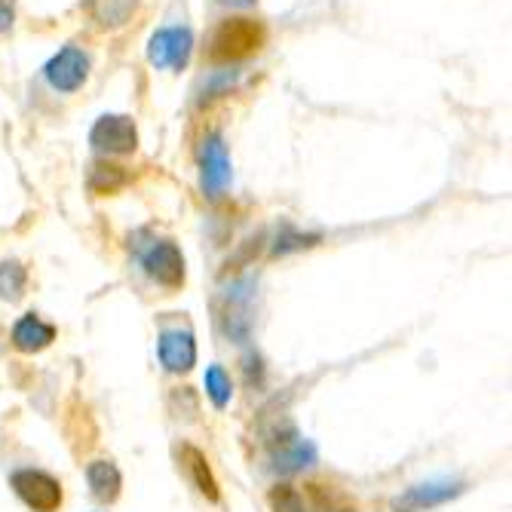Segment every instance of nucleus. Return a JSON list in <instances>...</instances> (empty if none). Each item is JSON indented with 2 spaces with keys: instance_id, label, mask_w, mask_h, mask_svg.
<instances>
[{
  "instance_id": "f257e3e1",
  "label": "nucleus",
  "mask_w": 512,
  "mask_h": 512,
  "mask_svg": "<svg viewBox=\"0 0 512 512\" xmlns=\"http://www.w3.org/2000/svg\"><path fill=\"white\" fill-rule=\"evenodd\" d=\"M267 40V31L255 19H227L215 28L209 56L215 62H243L255 56Z\"/></svg>"
},
{
  "instance_id": "f03ea898",
  "label": "nucleus",
  "mask_w": 512,
  "mask_h": 512,
  "mask_svg": "<svg viewBox=\"0 0 512 512\" xmlns=\"http://www.w3.org/2000/svg\"><path fill=\"white\" fill-rule=\"evenodd\" d=\"M194 53L191 28H160L148 40V62L160 71H181L188 68Z\"/></svg>"
},
{
  "instance_id": "7ed1b4c3",
  "label": "nucleus",
  "mask_w": 512,
  "mask_h": 512,
  "mask_svg": "<svg viewBox=\"0 0 512 512\" xmlns=\"http://www.w3.org/2000/svg\"><path fill=\"white\" fill-rule=\"evenodd\" d=\"M142 267L163 289H178L184 283V255L172 240H151L142 252Z\"/></svg>"
},
{
  "instance_id": "20e7f679",
  "label": "nucleus",
  "mask_w": 512,
  "mask_h": 512,
  "mask_svg": "<svg viewBox=\"0 0 512 512\" xmlns=\"http://www.w3.org/2000/svg\"><path fill=\"white\" fill-rule=\"evenodd\" d=\"M13 488H16L19 500L34 512H56L62 506V485L43 470L13 473Z\"/></svg>"
},
{
  "instance_id": "39448f33",
  "label": "nucleus",
  "mask_w": 512,
  "mask_h": 512,
  "mask_svg": "<svg viewBox=\"0 0 512 512\" xmlns=\"http://www.w3.org/2000/svg\"><path fill=\"white\" fill-rule=\"evenodd\" d=\"M89 77V59L80 46H62V50L43 65V80L56 92H77Z\"/></svg>"
},
{
  "instance_id": "423d86ee",
  "label": "nucleus",
  "mask_w": 512,
  "mask_h": 512,
  "mask_svg": "<svg viewBox=\"0 0 512 512\" xmlns=\"http://www.w3.org/2000/svg\"><path fill=\"white\" fill-rule=\"evenodd\" d=\"M89 145L102 154H132L138 148L135 123L123 114H105L89 132Z\"/></svg>"
},
{
  "instance_id": "0eeeda50",
  "label": "nucleus",
  "mask_w": 512,
  "mask_h": 512,
  "mask_svg": "<svg viewBox=\"0 0 512 512\" xmlns=\"http://www.w3.org/2000/svg\"><path fill=\"white\" fill-rule=\"evenodd\" d=\"M200 184L206 197H221L230 184V157L221 135H209L200 151Z\"/></svg>"
},
{
  "instance_id": "6e6552de",
  "label": "nucleus",
  "mask_w": 512,
  "mask_h": 512,
  "mask_svg": "<svg viewBox=\"0 0 512 512\" xmlns=\"http://www.w3.org/2000/svg\"><path fill=\"white\" fill-rule=\"evenodd\" d=\"M160 362L175 371V375H184V371H191L194 362H197V341L191 332H181V329H169L160 335Z\"/></svg>"
},
{
  "instance_id": "1a4fd4ad",
  "label": "nucleus",
  "mask_w": 512,
  "mask_h": 512,
  "mask_svg": "<svg viewBox=\"0 0 512 512\" xmlns=\"http://www.w3.org/2000/svg\"><path fill=\"white\" fill-rule=\"evenodd\" d=\"M463 488L457 482H427V485H414L408 488L402 497L393 500V509L396 512H421V509H430V506H439L451 497H457Z\"/></svg>"
},
{
  "instance_id": "9d476101",
  "label": "nucleus",
  "mask_w": 512,
  "mask_h": 512,
  "mask_svg": "<svg viewBox=\"0 0 512 512\" xmlns=\"http://www.w3.org/2000/svg\"><path fill=\"white\" fill-rule=\"evenodd\" d=\"M316 457L313 445L307 439H301L292 427L286 433H276L273 436V463L279 470H301L310 467Z\"/></svg>"
},
{
  "instance_id": "9b49d317",
  "label": "nucleus",
  "mask_w": 512,
  "mask_h": 512,
  "mask_svg": "<svg viewBox=\"0 0 512 512\" xmlns=\"http://www.w3.org/2000/svg\"><path fill=\"white\" fill-rule=\"evenodd\" d=\"M56 341V325L43 322L37 313H25L13 325V347L22 353H37L43 347H50Z\"/></svg>"
},
{
  "instance_id": "f8f14e48",
  "label": "nucleus",
  "mask_w": 512,
  "mask_h": 512,
  "mask_svg": "<svg viewBox=\"0 0 512 512\" xmlns=\"http://www.w3.org/2000/svg\"><path fill=\"white\" fill-rule=\"evenodd\" d=\"M83 7L99 28H123L138 10V0H83Z\"/></svg>"
},
{
  "instance_id": "ddd939ff",
  "label": "nucleus",
  "mask_w": 512,
  "mask_h": 512,
  "mask_svg": "<svg viewBox=\"0 0 512 512\" xmlns=\"http://www.w3.org/2000/svg\"><path fill=\"white\" fill-rule=\"evenodd\" d=\"M86 482H89L92 494H96L102 503H114L120 497L123 476H120V470L114 467L111 460H92L86 467Z\"/></svg>"
},
{
  "instance_id": "4468645a",
  "label": "nucleus",
  "mask_w": 512,
  "mask_h": 512,
  "mask_svg": "<svg viewBox=\"0 0 512 512\" xmlns=\"http://www.w3.org/2000/svg\"><path fill=\"white\" fill-rule=\"evenodd\" d=\"M181 467H184V473H188V479L194 482V488H197L203 497L218 500V482H215V476H212V470H209V463H206L203 451H197L194 445H184V448H181Z\"/></svg>"
},
{
  "instance_id": "2eb2a0df",
  "label": "nucleus",
  "mask_w": 512,
  "mask_h": 512,
  "mask_svg": "<svg viewBox=\"0 0 512 512\" xmlns=\"http://www.w3.org/2000/svg\"><path fill=\"white\" fill-rule=\"evenodd\" d=\"M28 286V270L19 261H0V298L19 301Z\"/></svg>"
},
{
  "instance_id": "dca6fc26",
  "label": "nucleus",
  "mask_w": 512,
  "mask_h": 512,
  "mask_svg": "<svg viewBox=\"0 0 512 512\" xmlns=\"http://www.w3.org/2000/svg\"><path fill=\"white\" fill-rule=\"evenodd\" d=\"M126 184V172L111 163H96L89 172V188L96 194H114Z\"/></svg>"
},
{
  "instance_id": "f3484780",
  "label": "nucleus",
  "mask_w": 512,
  "mask_h": 512,
  "mask_svg": "<svg viewBox=\"0 0 512 512\" xmlns=\"http://www.w3.org/2000/svg\"><path fill=\"white\" fill-rule=\"evenodd\" d=\"M206 396L215 402V408H224L230 402V396H234V384H230V375L221 368V365H209L206 368Z\"/></svg>"
},
{
  "instance_id": "a211bd4d",
  "label": "nucleus",
  "mask_w": 512,
  "mask_h": 512,
  "mask_svg": "<svg viewBox=\"0 0 512 512\" xmlns=\"http://www.w3.org/2000/svg\"><path fill=\"white\" fill-rule=\"evenodd\" d=\"M270 506L273 512H310L301 491H295L292 485H276L270 491Z\"/></svg>"
},
{
  "instance_id": "6ab92c4d",
  "label": "nucleus",
  "mask_w": 512,
  "mask_h": 512,
  "mask_svg": "<svg viewBox=\"0 0 512 512\" xmlns=\"http://www.w3.org/2000/svg\"><path fill=\"white\" fill-rule=\"evenodd\" d=\"M13 16H16L13 0H0V34L13 28Z\"/></svg>"
},
{
  "instance_id": "aec40b11",
  "label": "nucleus",
  "mask_w": 512,
  "mask_h": 512,
  "mask_svg": "<svg viewBox=\"0 0 512 512\" xmlns=\"http://www.w3.org/2000/svg\"><path fill=\"white\" fill-rule=\"evenodd\" d=\"M221 4H230V7H252L255 0H221Z\"/></svg>"
}]
</instances>
